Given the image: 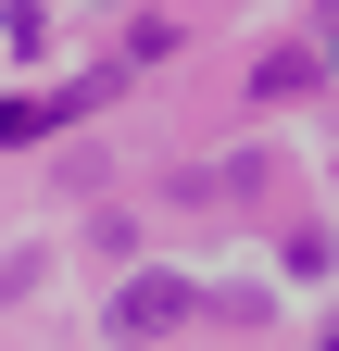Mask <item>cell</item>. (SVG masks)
Here are the masks:
<instances>
[{
  "instance_id": "cell-1",
  "label": "cell",
  "mask_w": 339,
  "mask_h": 351,
  "mask_svg": "<svg viewBox=\"0 0 339 351\" xmlns=\"http://www.w3.org/2000/svg\"><path fill=\"white\" fill-rule=\"evenodd\" d=\"M189 314H201L189 276H126V289H113V339H176Z\"/></svg>"
},
{
  "instance_id": "cell-2",
  "label": "cell",
  "mask_w": 339,
  "mask_h": 351,
  "mask_svg": "<svg viewBox=\"0 0 339 351\" xmlns=\"http://www.w3.org/2000/svg\"><path fill=\"white\" fill-rule=\"evenodd\" d=\"M327 63L314 51H264V63H251V101H302V88H314Z\"/></svg>"
},
{
  "instance_id": "cell-3",
  "label": "cell",
  "mask_w": 339,
  "mask_h": 351,
  "mask_svg": "<svg viewBox=\"0 0 339 351\" xmlns=\"http://www.w3.org/2000/svg\"><path fill=\"white\" fill-rule=\"evenodd\" d=\"M63 113H75V101H0V138H51Z\"/></svg>"
},
{
  "instance_id": "cell-4",
  "label": "cell",
  "mask_w": 339,
  "mask_h": 351,
  "mask_svg": "<svg viewBox=\"0 0 339 351\" xmlns=\"http://www.w3.org/2000/svg\"><path fill=\"white\" fill-rule=\"evenodd\" d=\"M327 351H339V339H327Z\"/></svg>"
}]
</instances>
